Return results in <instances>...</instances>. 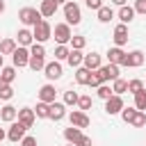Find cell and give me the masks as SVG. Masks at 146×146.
I'll use <instances>...</instances> for the list:
<instances>
[{"label":"cell","instance_id":"obj_53","mask_svg":"<svg viewBox=\"0 0 146 146\" xmlns=\"http://www.w3.org/2000/svg\"><path fill=\"white\" fill-rule=\"evenodd\" d=\"M68 146H75V144H68Z\"/></svg>","mask_w":146,"mask_h":146},{"label":"cell","instance_id":"obj_38","mask_svg":"<svg viewBox=\"0 0 146 146\" xmlns=\"http://www.w3.org/2000/svg\"><path fill=\"white\" fill-rule=\"evenodd\" d=\"M68 52H71V50H68L66 46H57V48H55V59H57V62H62V59H66V57H68Z\"/></svg>","mask_w":146,"mask_h":146},{"label":"cell","instance_id":"obj_8","mask_svg":"<svg viewBox=\"0 0 146 146\" xmlns=\"http://www.w3.org/2000/svg\"><path fill=\"white\" fill-rule=\"evenodd\" d=\"M25 132H27V128L21 121H14L11 128H9V132H7V139L9 141H23L25 139Z\"/></svg>","mask_w":146,"mask_h":146},{"label":"cell","instance_id":"obj_13","mask_svg":"<svg viewBox=\"0 0 146 146\" xmlns=\"http://www.w3.org/2000/svg\"><path fill=\"white\" fill-rule=\"evenodd\" d=\"M55 96H57V91H55V87L52 84H43L41 89H39V100L41 103H55Z\"/></svg>","mask_w":146,"mask_h":146},{"label":"cell","instance_id":"obj_34","mask_svg":"<svg viewBox=\"0 0 146 146\" xmlns=\"http://www.w3.org/2000/svg\"><path fill=\"white\" fill-rule=\"evenodd\" d=\"M30 55H32V57H46L43 43H32V46H30Z\"/></svg>","mask_w":146,"mask_h":146},{"label":"cell","instance_id":"obj_50","mask_svg":"<svg viewBox=\"0 0 146 146\" xmlns=\"http://www.w3.org/2000/svg\"><path fill=\"white\" fill-rule=\"evenodd\" d=\"M2 11H5V2L0 0V14H2Z\"/></svg>","mask_w":146,"mask_h":146},{"label":"cell","instance_id":"obj_41","mask_svg":"<svg viewBox=\"0 0 146 146\" xmlns=\"http://www.w3.org/2000/svg\"><path fill=\"white\" fill-rule=\"evenodd\" d=\"M78 105H80V110H89V107H91V98H89V96H80Z\"/></svg>","mask_w":146,"mask_h":146},{"label":"cell","instance_id":"obj_36","mask_svg":"<svg viewBox=\"0 0 146 146\" xmlns=\"http://www.w3.org/2000/svg\"><path fill=\"white\" fill-rule=\"evenodd\" d=\"M84 43H87V39H84V36H78V34H75V36H71V48H73V50H82V48H84Z\"/></svg>","mask_w":146,"mask_h":146},{"label":"cell","instance_id":"obj_32","mask_svg":"<svg viewBox=\"0 0 146 146\" xmlns=\"http://www.w3.org/2000/svg\"><path fill=\"white\" fill-rule=\"evenodd\" d=\"M112 89H114V94H116V96H121L123 91H128V82H125V80H121V78H116V80H114V84H112Z\"/></svg>","mask_w":146,"mask_h":146},{"label":"cell","instance_id":"obj_18","mask_svg":"<svg viewBox=\"0 0 146 146\" xmlns=\"http://www.w3.org/2000/svg\"><path fill=\"white\" fill-rule=\"evenodd\" d=\"M0 119H2V121H7V123H14V121L18 119V110H16L14 105H5V107H2V112H0Z\"/></svg>","mask_w":146,"mask_h":146},{"label":"cell","instance_id":"obj_37","mask_svg":"<svg viewBox=\"0 0 146 146\" xmlns=\"http://www.w3.org/2000/svg\"><path fill=\"white\" fill-rule=\"evenodd\" d=\"M80 96L75 91H64V105H78Z\"/></svg>","mask_w":146,"mask_h":146},{"label":"cell","instance_id":"obj_51","mask_svg":"<svg viewBox=\"0 0 146 146\" xmlns=\"http://www.w3.org/2000/svg\"><path fill=\"white\" fill-rule=\"evenodd\" d=\"M2 62H5V55L0 52V68H2Z\"/></svg>","mask_w":146,"mask_h":146},{"label":"cell","instance_id":"obj_12","mask_svg":"<svg viewBox=\"0 0 146 146\" xmlns=\"http://www.w3.org/2000/svg\"><path fill=\"white\" fill-rule=\"evenodd\" d=\"M43 71H46V78H48V80H59V78H62V64H59L57 59H55V62H48Z\"/></svg>","mask_w":146,"mask_h":146},{"label":"cell","instance_id":"obj_28","mask_svg":"<svg viewBox=\"0 0 146 146\" xmlns=\"http://www.w3.org/2000/svg\"><path fill=\"white\" fill-rule=\"evenodd\" d=\"M34 114L39 116V119H50V105L48 103H36V107H34Z\"/></svg>","mask_w":146,"mask_h":146},{"label":"cell","instance_id":"obj_39","mask_svg":"<svg viewBox=\"0 0 146 146\" xmlns=\"http://www.w3.org/2000/svg\"><path fill=\"white\" fill-rule=\"evenodd\" d=\"M130 123H132L135 128H144V125H146V114H144V112H137L135 119H132Z\"/></svg>","mask_w":146,"mask_h":146},{"label":"cell","instance_id":"obj_35","mask_svg":"<svg viewBox=\"0 0 146 146\" xmlns=\"http://www.w3.org/2000/svg\"><path fill=\"white\" fill-rule=\"evenodd\" d=\"M141 89H146V87H144V80H130V82H128V91H130V94H139Z\"/></svg>","mask_w":146,"mask_h":146},{"label":"cell","instance_id":"obj_16","mask_svg":"<svg viewBox=\"0 0 146 146\" xmlns=\"http://www.w3.org/2000/svg\"><path fill=\"white\" fill-rule=\"evenodd\" d=\"M84 68H89V71H98L100 68V55L98 52H89V55H84Z\"/></svg>","mask_w":146,"mask_h":146},{"label":"cell","instance_id":"obj_22","mask_svg":"<svg viewBox=\"0 0 146 146\" xmlns=\"http://www.w3.org/2000/svg\"><path fill=\"white\" fill-rule=\"evenodd\" d=\"M91 73H94V71H89V68H84V66H78V71H75V82H78V84H89Z\"/></svg>","mask_w":146,"mask_h":146},{"label":"cell","instance_id":"obj_6","mask_svg":"<svg viewBox=\"0 0 146 146\" xmlns=\"http://www.w3.org/2000/svg\"><path fill=\"white\" fill-rule=\"evenodd\" d=\"M11 62H14V66H16V68L27 66V64H30V50H27V48H23V46H18V48L14 50V55H11Z\"/></svg>","mask_w":146,"mask_h":146},{"label":"cell","instance_id":"obj_10","mask_svg":"<svg viewBox=\"0 0 146 146\" xmlns=\"http://www.w3.org/2000/svg\"><path fill=\"white\" fill-rule=\"evenodd\" d=\"M121 110H123V98H121V96L114 94L110 100H105V112H107L110 116H112V114H119Z\"/></svg>","mask_w":146,"mask_h":146},{"label":"cell","instance_id":"obj_24","mask_svg":"<svg viewBox=\"0 0 146 146\" xmlns=\"http://www.w3.org/2000/svg\"><path fill=\"white\" fill-rule=\"evenodd\" d=\"M66 62L71 64V66H82V62H84V55H82V50H73L71 48V52H68V57H66Z\"/></svg>","mask_w":146,"mask_h":146},{"label":"cell","instance_id":"obj_11","mask_svg":"<svg viewBox=\"0 0 146 146\" xmlns=\"http://www.w3.org/2000/svg\"><path fill=\"white\" fill-rule=\"evenodd\" d=\"M125 41H128V25L119 23V25L114 27V46H116V48H121Z\"/></svg>","mask_w":146,"mask_h":146},{"label":"cell","instance_id":"obj_3","mask_svg":"<svg viewBox=\"0 0 146 146\" xmlns=\"http://www.w3.org/2000/svg\"><path fill=\"white\" fill-rule=\"evenodd\" d=\"M64 16H66V23L68 25H78L82 21V14H80V7L75 2H66L64 5Z\"/></svg>","mask_w":146,"mask_h":146},{"label":"cell","instance_id":"obj_31","mask_svg":"<svg viewBox=\"0 0 146 146\" xmlns=\"http://www.w3.org/2000/svg\"><path fill=\"white\" fill-rule=\"evenodd\" d=\"M32 71H43L46 68V62H43V57H32L30 55V64H27Z\"/></svg>","mask_w":146,"mask_h":146},{"label":"cell","instance_id":"obj_26","mask_svg":"<svg viewBox=\"0 0 146 146\" xmlns=\"http://www.w3.org/2000/svg\"><path fill=\"white\" fill-rule=\"evenodd\" d=\"M16 48H18V46H16L14 39H2V41H0V52H2V55H14Z\"/></svg>","mask_w":146,"mask_h":146},{"label":"cell","instance_id":"obj_52","mask_svg":"<svg viewBox=\"0 0 146 146\" xmlns=\"http://www.w3.org/2000/svg\"><path fill=\"white\" fill-rule=\"evenodd\" d=\"M55 2H57V5H66V0H55Z\"/></svg>","mask_w":146,"mask_h":146},{"label":"cell","instance_id":"obj_19","mask_svg":"<svg viewBox=\"0 0 146 146\" xmlns=\"http://www.w3.org/2000/svg\"><path fill=\"white\" fill-rule=\"evenodd\" d=\"M64 137H66V141H68V144H78L84 135H82V130H80V128L71 125V128H66V130H64Z\"/></svg>","mask_w":146,"mask_h":146},{"label":"cell","instance_id":"obj_4","mask_svg":"<svg viewBox=\"0 0 146 146\" xmlns=\"http://www.w3.org/2000/svg\"><path fill=\"white\" fill-rule=\"evenodd\" d=\"M52 34H55V39H57V43L59 46H66L68 41H71V25L68 23H59V25H55V30H52Z\"/></svg>","mask_w":146,"mask_h":146},{"label":"cell","instance_id":"obj_21","mask_svg":"<svg viewBox=\"0 0 146 146\" xmlns=\"http://www.w3.org/2000/svg\"><path fill=\"white\" fill-rule=\"evenodd\" d=\"M123 57H125V52H123L121 48H116V46L107 50V59H110V64H116V66H121Z\"/></svg>","mask_w":146,"mask_h":146},{"label":"cell","instance_id":"obj_49","mask_svg":"<svg viewBox=\"0 0 146 146\" xmlns=\"http://www.w3.org/2000/svg\"><path fill=\"white\" fill-rule=\"evenodd\" d=\"M5 87H7V82H5L2 78H0V89H5Z\"/></svg>","mask_w":146,"mask_h":146},{"label":"cell","instance_id":"obj_42","mask_svg":"<svg viewBox=\"0 0 146 146\" xmlns=\"http://www.w3.org/2000/svg\"><path fill=\"white\" fill-rule=\"evenodd\" d=\"M11 96H14V89H11L9 84H7L5 89H0V98H2V100H9Z\"/></svg>","mask_w":146,"mask_h":146},{"label":"cell","instance_id":"obj_5","mask_svg":"<svg viewBox=\"0 0 146 146\" xmlns=\"http://www.w3.org/2000/svg\"><path fill=\"white\" fill-rule=\"evenodd\" d=\"M141 64H144V52H141V50L125 52V57H123V62H121V66H128V68H137V66H141Z\"/></svg>","mask_w":146,"mask_h":146},{"label":"cell","instance_id":"obj_44","mask_svg":"<svg viewBox=\"0 0 146 146\" xmlns=\"http://www.w3.org/2000/svg\"><path fill=\"white\" fill-rule=\"evenodd\" d=\"M84 5H87L89 9H94V11H98V9L103 7V0H84Z\"/></svg>","mask_w":146,"mask_h":146},{"label":"cell","instance_id":"obj_1","mask_svg":"<svg viewBox=\"0 0 146 146\" xmlns=\"http://www.w3.org/2000/svg\"><path fill=\"white\" fill-rule=\"evenodd\" d=\"M18 18H21V23H23V25H32V27H36V25L43 21L41 11H39V9H34V7H23V9L18 11Z\"/></svg>","mask_w":146,"mask_h":146},{"label":"cell","instance_id":"obj_29","mask_svg":"<svg viewBox=\"0 0 146 146\" xmlns=\"http://www.w3.org/2000/svg\"><path fill=\"white\" fill-rule=\"evenodd\" d=\"M96 94H98V98H103V100H110V98L114 96V89H112L110 84H100Z\"/></svg>","mask_w":146,"mask_h":146},{"label":"cell","instance_id":"obj_2","mask_svg":"<svg viewBox=\"0 0 146 146\" xmlns=\"http://www.w3.org/2000/svg\"><path fill=\"white\" fill-rule=\"evenodd\" d=\"M34 43H43V41H48L50 36H52V27H50V23L48 21H41L36 27H34Z\"/></svg>","mask_w":146,"mask_h":146},{"label":"cell","instance_id":"obj_33","mask_svg":"<svg viewBox=\"0 0 146 146\" xmlns=\"http://www.w3.org/2000/svg\"><path fill=\"white\" fill-rule=\"evenodd\" d=\"M137 112H139L137 107H123V110H121V119H123L125 123H130V121L135 119V114H137Z\"/></svg>","mask_w":146,"mask_h":146},{"label":"cell","instance_id":"obj_23","mask_svg":"<svg viewBox=\"0 0 146 146\" xmlns=\"http://www.w3.org/2000/svg\"><path fill=\"white\" fill-rule=\"evenodd\" d=\"M16 36H18V43H21L23 48L32 46V41H34V34H32L30 30H25V27H23V30H18V34H16Z\"/></svg>","mask_w":146,"mask_h":146},{"label":"cell","instance_id":"obj_30","mask_svg":"<svg viewBox=\"0 0 146 146\" xmlns=\"http://www.w3.org/2000/svg\"><path fill=\"white\" fill-rule=\"evenodd\" d=\"M135 107H137L139 112L146 110V89H141L139 94H135Z\"/></svg>","mask_w":146,"mask_h":146},{"label":"cell","instance_id":"obj_7","mask_svg":"<svg viewBox=\"0 0 146 146\" xmlns=\"http://www.w3.org/2000/svg\"><path fill=\"white\" fill-rule=\"evenodd\" d=\"M68 121H71V125H75V128H80V130H82V128H89V123H91L89 116H87L82 110H73V112L68 114Z\"/></svg>","mask_w":146,"mask_h":146},{"label":"cell","instance_id":"obj_14","mask_svg":"<svg viewBox=\"0 0 146 146\" xmlns=\"http://www.w3.org/2000/svg\"><path fill=\"white\" fill-rule=\"evenodd\" d=\"M34 119H36L34 110H30V107H23V110H18V121H21L25 128H32V125H34Z\"/></svg>","mask_w":146,"mask_h":146},{"label":"cell","instance_id":"obj_15","mask_svg":"<svg viewBox=\"0 0 146 146\" xmlns=\"http://www.w3.org/2000/svg\"><path fill=\"white\" fill-rule=\"evenodd\" d=\"M64 116H66V105L64 103H57V100L50 103V119L52 121H62Z\"/></svg>","mask_w":146,"mask_h":146},{"label":"cell","instance_id":"obj_9","mask_svg":"<svg viewBox=\"0 0 146 146\" xmlns=\"http://www.w3.org/2000/svg\"><path fill=\"white\" fill-rule=\"evenodd\" d=\"M98 75L103 78V82H107V80L114 82V80L119 78V66H116V64H105V66L98 68Z\"/></svg>","mask_w":146,"mask_h":146},{"label":"cell","instance_id":"obj_20","mask_svg":"<svg viewBox=\"0 0 146 146\" xmlns=\"http://www.w3.org/2000/svg\"><path fill=\"white\" fill-rule=\"evenodd\" d=\"M132 18H135V7H128V5L119 7V21H121L123 25H128Z\"/></svg>","mask_w":146,"mask_h":146},{"label":"cell","instance_id":"obj_40","mask_svg":"<svg viewBox=\"0 0 146 146\" xmlns=\"http://www.w3.org/2000/svg\"><path fill=\"white\" fill-rule=\"evenodd\" d=\"M100 84H105V82H103V78L98 75V71H96V73H91V80H89V87H96V89H98Z\"/></svg>","mask_w":146,"mask_h":146},{"label":"cell","instance_id":"obj_54","mask_svg":"<svg viewBox=\"0 0 146 146\" xmlns=\"http://www.w3.org/2000/svg\"><path fill=\"white\" fill-rule=\"evenodd\" d=\"M144 87H146V80H144Z\"/></svg>","mask_w":146,"mask_h":146},{"label":"cell","instance_id":"obj_17","mask_svg":"<svg viewBox=\"0 0 146 146\" xmlns=\"http://www.w3.org/2000/svg\"><path fill=\"white\" fill-rule=\"evenodd\" d=\"M39 11H41L43 18H50V16H55V11H57V2H55V0H41Z\"/></svg>","mask_w":146,"mask_h":146},{"label":"cell","instance_id":"obj_27","mask_svg":"<svg viewBox=\"0 0 146 146\" xmlns=\"http://www.w3.org/2000/svg\"><path fill=\"white\" fill-rule=\"evenodd\" d=\"M0 78H2L7 84H11V82H14V78H16V66H2Z\"/></svg>","mask_w":146,"mask_h":146},{"label":"cell","instance_id":"obj_25","mask_svg":"<svg viewBox=\"0 0 146 146\" xmlns=\"http://www.w3.org/2000/svg\"><path fill=\"white\" fill-rule=\"evenodd\" d=\"M112 18H114V9L107 7V5H103V7L98 9V21H100V23H110Z\"/></svg>","mask_w":146,"mask_h":146},{"label":"cell","instance_id":"obj_45","mask_svg":"<svg viewBox=\"0 0 146 146\" xmlns=\"http://www.w3.org/2000/svg\"><path fill=\"white\" fill-rule=\"evenodd\" d=\"M21 146H36V139H34V137H25V139L21 141Z\"/></svg>","mask_w":146,"mask_h":146},{"label":"cell","instance_id":"obj_48","mask_svg":"<svg viewBox=\"0 0 146 146\" xmlns=\"http://www.w3.org/2000/svg\"><path fill=\"white\" fill-rule=\"evenodd\" d=\"M5 137H7V132H5V130H2V128H0V141H2V139H5Z\"/></svg>","mask_w":146,"mask_h":146},{"label":"cell","instance_id":"obj_43","mask_svg":"<svg viewBox=\"0 0 146 146\" xmlns=\"http://www.w3.org/2000/svg\"><path fill=\"white\" fill-rule=\"evenodd\" d=\"M135 14H146V0H135Z\"/></svg>","mask_w":146,"mask_h":146},{"label":"cell","instance_id":"obj_46","mask_svg":"<svg viewBox=\"0 0 146 146\" xmlns=\"http://www.w3.org/2000/svg\"><path fill=\"white\" fill-rule=\"evenodd\" d=\"M75 146H91V139H89V137H82V139H80Z\"/></svg>","mask_w":146,"mask_h":146},{"label":"cell","instance_id":"obj_47","mask_svg":"<svg viewBox=\"0 0 146 146\" xmlns=\"http://www.w3.org/2000/svg\"><path fill=\"white\" fill-rule=\"evenodd\" d=\"M112 2H114L116 7H123V5H125V0H112Z\"/></svg>","mask_w":146,"mask_h":146}]
</instances>
